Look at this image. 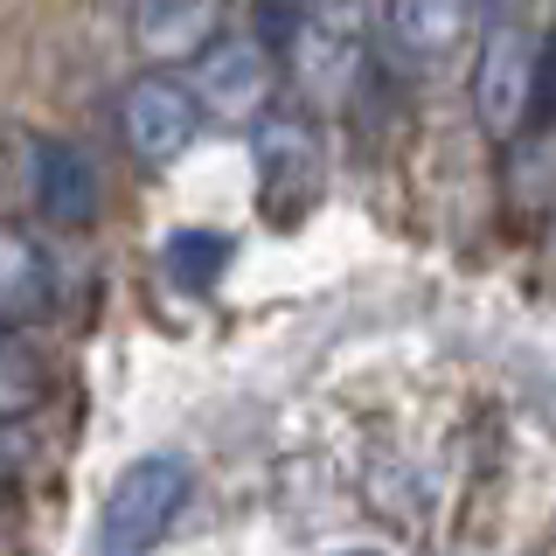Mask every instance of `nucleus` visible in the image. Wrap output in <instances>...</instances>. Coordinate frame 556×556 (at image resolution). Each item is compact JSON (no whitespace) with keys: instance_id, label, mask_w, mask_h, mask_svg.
I'll return each instance as SVG.
<instances>
[{"instance_id":"1","label":"nucleus","mask_w":556,"mask_h":556,"mask_svg":"<svg viewBox=\"0 0 556 556\" xmlns=\"http://www.w3.org/2000/svg\"><path fill=\"white\" fill-rule=\"evenodd\" d=\"M188 494H195V466H188L181 452H147V459H132L126 473L112 480V494H104L98 549H104V556H139V549H153V543L174 529V515L188 508Z\"/></svg>"},{"instance_id":"2","label":"nucleus","mask_w":556,"mask_h":556,"mask_svg":"<svg viewBox=\"0 0 556 556\" xmlns=\"http://www.w3.org/2000/svg\"><path fill=\"white\" fill-rule=\"evenodd\" d=\"M535 91H543V42L521 22H494L480 35V63H473V112L486 139H515L529 126Z\"/></svg>"},{"instance_id":"3","label":"nucleus","mask_w":556,"mask_h":556,"mask_svg":"<svg viewBox=\"0 0 556 556\" xmlns=\"http://www.w3.org/2000/svg\"><path fill=\"white\" fill-rule=\"evenodd\" d=\"M327 153H320V132H313L306 112H271L257 126V195H265V216L271 223H300L313 195L327 181Z\"/></svg>"},{"instance_id":"4","label":"nucleus","mask_w":556,"mask_h":556,"mask_svg":"<svg viewBox=\"0 0 556 556\" xmlns=\"http://www.w3.org/2000/svg\"><path fill=\"white\" fill-rule=\"evenodd\" d=\"M118 126H126V147L139 161L167 167V161H181V153L195 147L202 98H195V84L167 77V70H147V77H132L126 98H118Z\"/></svg>"},{"instance_id":"5","label":"nucleus","mask_w":556,"mask_h":556,"mask_svg":"<svg viewBox=\"0 0 556 556\" xmlns=\"http://www.w3.org/2000/svg\"><path fill=\"white\" fill-rule=\"evenodd\" d=\"M286 63H292V84H300L306 98H320V104L341 98L348 77H355V63H362L355 0H313L300 35H292V49H286Z\"/></svg>"},{"instance_id":"6","label":"nucleus","mask_w":556,"mask_h":556,"mask_svg":"<svg viewBox=\"0 0 556 556\" xmlns=\"http://www.w3.org/2000/svg\"><path fill=\"white\" fill-rule=\"evenodd\" d=\"M486 22V0H390V42L404 63H445Z\"/></svg>"},{"instance_id":"7","label":"nucleus","mask_w":556,"mask_h":556,"mask_svg":"<svg viewBox=\"0 0 556 556\" xmlns=\"http://www.w3.org/2000/svg\"><path fill=\"white\" fill-rule=\"evenodd\" d=\"M265 84H271V63L257 49V35H216V42L195 56V98L202 112H223V118H243L265 104Z\"/></svg>"},{"instance_id":"8","label":"nucleus","mask_w":556,"mask_h":556,"mask_svg":"<svg viewBox=\"0 0 556 556\" xmlns=\"http://www.w3.org/2000/svg\"><path fill=\"white\" fill-rule=\"evenodd\" d=\"M28 202L42 208L49 223H63V230H84V223L98 216L91 161H84L77 147H63V139H35L28 147Z\"/></svg>"},{"instance_id":"9","label":"nucleus","mask_w":556,"mask_h":556,"mask_svg":"<svg viewBox=\"0 0 556 556\" xmlns=\"http://www.w3.org/2000/svg\"><path fill=\"white\" fill-rule=\"evenodd\" d=\"M216 0H139L132 8V42L147 56H202L216 42Z\"/></svg>"},{"instance_id":"10","label":"nucleus","mask_w":556,"mask_h":556,"mask_svg":"<svg viewBox=\"0 0 556 556\" xmlns=\"http://www.w3.org/2000/svg\"><path fill=\"white\" fill-rule=\"evenodd\" d=\"M49 257H42V243L22 237L14 223H0V327H14V320H28L35 306L49 300Z\"/></svg>"},{"instance_id":"11","label":"nucleus","mask_w":556,"mask_h":556,"mask_svg":"<svg viewBox=\"0 0 556 556\" xmlns=\"http://www.w3.org/2000/svg\"><path fill=\"white\" fill-rule=\"evenodd\" d=\"M49 404V369L42 355L14 334V327H0V425H14V417H35Z\"/></svg>"},{"instance_id":"12","label":"nucleus","mask_w":556,"mask_h":556,"mask_svg":"<svg viewBox=\"0 0 556 556\" xmlns=\"http://www.w3.org/2000/svg\"><path fill=\"white\" fill-rule=\"evenodd\" d=\"M161 265L181 278V286H216V271L230 265V243H223L216 230H174L167 237V251H161Z\"/></svg>"},{"instance_id":"13","label":"nucleus","mask_w":556,"mask_h":556,"mask_svg":"<svg viewBox=\"0 0 556 556\" xmlns=\"http://www.w3.org/2000/svg\"><path fill=\"white\" fill-rule=\"evenodd\" d=\"M306 8L313 0H257V49H265V56H286L300 22H306Z\"/></svg>"},{"instance_id":"14","label":"nucleus","mask_w":556,"mask_h":556,"mask_svg":"<svg viewBox=\"0 0 556 556\" xmlns=\"http://www.w3.org/2000/svg\"><path fill=\"white\" fill-rule=\"evenodd\" d=\"M348 556H376V549H348Z\"/></svg>"}]
</instances>
